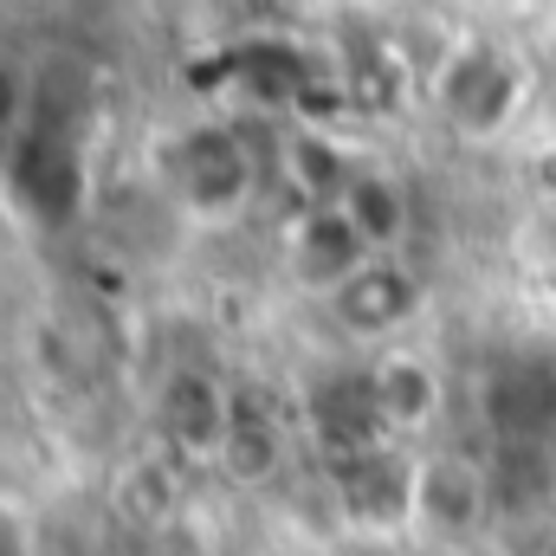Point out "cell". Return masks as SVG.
<instances>
[{"mask_svg":"<svg viewBox=\"0 0 556 556\" xmlns=\"http://www.w3.org/2000/svg\"><path fill=\"white\" fill-rule=\"evenodd\" d=\"M420 273L402 260V253H376L363 273L350 278L343 291H330L324 298V311H330V324L350 337V343H376V350H389L408 324L420 317Z\"/></svg>","mask_w":556,"mask_h":556,"instance_id":"cell-4","label":"cell"},{"mask_svg":"<svg viewBox=\"0 0 556 556\" xmlns=\"http://www.w3.org/2000/svg\"><path fill=\"white\" fill-rule=\"evenodd\" d=\"M0 556H39V518L7 485H0Z\"/></svg>","mask_w":556,"mask_h":556,"instance_id":"cell-9","label":"cell"},{"mask_svg":"<svg viewBox=\"0 0 556 556\" xmlns=\"http://www.w3.org/2000/svg\"><path fill=\"white\" fill-rule=\"evenodd\" d=\"M492 518V479L466 453H415L408 459V531L427 544H466Z\"/></svg>","mask_w":556,"mask_h":556,"instance_id":"cell-2","label":"cell"},{"mask_svg":"<svg viewBox=\"0 0 556 556\" xmlns=\"http://www.w3.org/2000/svg\"><path fill=\"white\" fill-rule=\"evenodd\" d=\"M337 207L356 220V233L369 240V253H402L408 227H415V201L389 168H356L350 188L337 194Z\"/></svg>","mask_w":556,"mask_h":556,"instance_id":"cell-8","label":"cell"},{"mask_svg":"<svg viewBox=\"0 0 556 556\" xmlns=\"http://www.w3.org/2000/svg\"><path fill=\"white\" fill-rule=\"evenodd\" d=\"M369 260H376L369 240L356 233V220H350L337 201H324V207H298L291 227H285V273H291V285H304L311 298L343 291Z\"/></svg>","mask_w":556,"mask_h":556,"instance_id":"cell-6","label":"cell"},{"mask_svg":"<svg viewBox=\"0 0 556 556\" xmlns=\"http://www.w3.org/2000/svg\"><path fill=\"white\" fill-rule=\"evenodd\" d=\"M369 382V408H376V427L389 440H420L433 433L440 415H446V376L427 350H408V343H389L369 356L363 369Z\"/></svg>","mask_w":556,"mask_h":556,"instance_id":"cell-5","label":"cell"},{"mask_svg":"<svg viewBox=\"0 0 556 556\" xmlns=\"http://www.w3.org/2000/svg\"><path fill=\"white\" fill-rule=\"evenodd\" d=\"M433 104L459 137H498L525 111V72L498 46H459L433 72Z\"/></svg>","mask_w":556,"mask_h":556,"instance_id":"cell-3","label":"cell"},{"mask_svg":"<svg viewBox=\"0 0 556 556\" xmlns=\"http://www.w3.org/2000/svg\"><path fill=\"white\" fill-rule=\"evenodd\" d=\"M20 124H26V72L0 59V149L20 142Z\"/></svg>","mask_w":556,"mask_h":556,"instance_id":"cell-10","label":"cell"},{"mask_svg":"<svg viewBox=\"0 0 556 556\" xmlns=\"http://www.w3.org/2000/svg\"><path fill=\"white\" fill-rule=\"evenodd\" d=\"M162 188H168L181 220L227 227L260 194V155L233 124H194L162 149Z\"/></svg>","mask_w":556,"mask_h":556,"instance_id":"cell-1","label":"cell"},{"mask_svg":"<svg viewBox=\"0 0 556 556\" xmlns=\"http://www.w3.org/2000/svg\"><path fill=\"white\" fill-rule=\"evenodd\" d=\"M155 420H162V433H168L175 453H188V459H220V446H227V433H233L240 408H233V395H227L214 376H201V369H175V376L162 382Z\"/></svg>","mask_w":556,"mask_h":556,"instance_id":"cell-7","label":"cell"}]
</instances>
